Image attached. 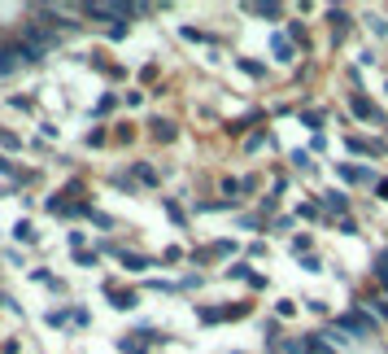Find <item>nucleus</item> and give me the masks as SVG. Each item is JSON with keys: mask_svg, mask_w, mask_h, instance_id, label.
<instances>
[{"mask_svg": "<svg viewBox=\"0 0 388 354\" xmlns=\"http://www.w3.org/2000/svg\"><path fill=\"white\" fill-rule=\"evenodd\" d=\"M26 44H31V48H35V53L44 57V53H53V48H57L61 40L53 36V31H44V26H35V22H31V26H26Z\"/></svg>", "mask_w": 388, "mask_h": 354, "instance_id": "nucleus-1", "label": "nucleus"}, {"mask_svg": "<svg viewBox=\"0 0 388 354\" xmlns=\"http://www.w3.org/2000/svg\"><path fill=\"white\" fill-rule=\"evenodd\" d=\"M270 53H275V61H293V53H297V44L284 36V31H275L270 36Z\"/></svg>", "mask_w": 388, "mask_h": 354, "instance_id": "nucleus-2", "label": "nucleus"}, {"mask_svg": "<svg viewBox=\"0 0 388 354\" xmlns=\"http://www.w3.org/2000/svg\"><path fill=\"white\" fill-rule=\"evenodd\" d=\"M345 328L358 332V337H371V332H375V319H366L362 311H349V315H345Z\"/></svg>", "mask_w": 388, "mask_h": 354, "instance_id": "nucleus-3", "label": "nucleus"}, {"mask_svg": "<svg viewBox=\"0 0 388 354\" xmlns=\"http://www.w3.org/2000/svg\"><path fill=\"white\" fill-rule=\"evenodd\" d=\"M13 240H18V245H35V240H40L35 223H31V219H18V223H13Z\"/></svg>", "mask_w": 388, "mask_h": 354, "instance_id": "nucleus-4", "label": "nucleus"}, {"mask_svg": "<svg viewBox=\"0 0 388 354\" xmlns=\"http://www.w3.org/2000/svg\"><path fill=\"white\" fill-rule=\"evenodd\" d=\"M323 341H328V346H349V341H353V332L345 328V319H341V324H328V332H323Z\"/></svg>", "mask_w": 388, "mask_h": 354, "instance_id": "nucleus-5", "label": "nucleus"}, {"mask_svg": "<svg viewBox=\"0 0 388 354\" xmlns=\"http://www.w3.org/2000/svg\"><path fill=\"white\" fill-rule=\"evenodd\" d=\"M105 288L114 293V307H118V311H131L136 302H140V293H136V288H114V284H105Z\"/></svg>", "mask_w": 388, "mask_h": 354, "instance_id": "nucleus-6", "label": "nucleus"}, {"mask_svg": "<svg viewBox=\"0 0 388 354\" xmlns=\"http://www.w3.org/2000/svg\"><path fill=\"white\" fill-rule=\"evenodd\" d=\"M345 149H353V153H366V157H380V149H384V144H375V140H358V136H345Z\"/></svg>", "mask_w": 388, "mask_h": 354, "instance_id": "nucleus-7", "label": "nucleus"}, {"mask_svg": "<svg viewBox=\"0 0 388 354\" xmlns=\"http://www.w3.org/2000/svg\"><path fill=\"white\" fill-rule=\"evenodd\" d=\"M336 175H341L345 184H366V180H371V171H366V167H345V162L336 167Z\"/></svg>", "mask_w": 388, "mask_h": 354, "instance_id": "nucleus-8", "label": "nucleus"}, {"mask_svg": "<svg viewBox=\"0 0 388 354\" xmlns=\"http://www.w3.org/2000/svg\"><path fill=\"white\" fill-rule=\"evenodd\" d=\"M349 105H353V114H358V118H375V105H371L362 92H349Z\"/></svg>", "mask_w": 388, "mask_h": 354, "instance_id": "nucleus-9", "label": "nucleus"}, {"mask_svg": "<svg viewBox=\"0 0 388 354\" xmlns=\"http://www.w3.org/2000/svg\"><path fill=\"white\" fill-rule=\"evenodd\" d=\"M149 127H153V136H157V140H175V136H179V127L166 123V118H153Z\"/></svg>", "mask_w": 388, "mask_h": 354, "instance_id": "nucleus-10", "label": "nucleus"}, {"mask_svg": "<svg viewBox=\"0 0 388 354\" xmlns=\"http://www.w3.org/2000/svg\"><path fill=\"white\" fill-rule=\"evenodd\" d=\"M301 346H305V354H336L328 341H323V332L318 337H301Z\"/></svg>", "mask_w": 388, "mask_h": 354, "instance_id": "nucleus-11", "label": "nucleus"}, {"mask_svg": "<svg viewBox=\"0 0 388 354\" xmlns=\"http://www.w3.org/2000/svg\"><path fill=\"white\" fill-rule=\"evenodd\" d=\"M362 307H371L380 319H388V298H384V293H366V298H362Z\"/></svg>", "mask_w": 388, "mask_h": 354, "instance_id": "nucleus-12", "label": "nucleus"}, {"mask_svg": "<svg viewBox=\"0 0 388 354\" xmlns=\"http://www.w3.org/2000/svg\"><path fill=\"white\" fill-rule=\"evenodd\" d=\"M122 259V267H131V271H149L153 267V259H144V254H118Z\"/></svg>", "mask_w": 388, "mask_h": 354, "instance_id": "nucleus-13", "label": "nucleus"}, {"mask_svg": "<svg viewBox=\"0 0 388 354\" xmlns=\"http://www.w3.org/2000/svg\"><path fill=\"white\" fill-rule=\"evenodd\" d=\"M245 9H249V13H257V18H275V22L284 18V9H280V5H245Z\"/></svg>", "mask_w": 388, "mask_h": 354, "instance_id": "nucleus-14", "label": "nucleus"}, {"mask_svg": "<svg viewBox=\"0 0 388 354\" xmlns=\"http://www.w3.org/2000/svg\"><path fill=\"white\" fill-rule=\"evenodd\" d=\"M323 206H328V210H349V197L345 192H323Z\"/></svg>", "mask_w": 388, "mask_h": 354, "instance_id": "nucleus-15", "label": "nucleus"}, {"mask_svg": "<svg viewBox=\"0 0 388 354\" xmlns=\"http://www.w3.org/2000/svg\"><path fill=\"white\" fill-rule=\"evenodd\" d=\"M197 319L201 324H223V307H197Z\"/></svg>", "mask_w": 388, "mask_h": 354, "instance_id": "nucleus-16", "label": "nucleus"}, {"mask_svg": "<svg viewBox=\"0 0 388 354\" xmlns=\"http://www.w3.org/2000/svg\"><path fill=\"white\" fill-rule=\"evenodd\" d=\"M375 280L384 284V298H388V249H384L380 259H375Z\"/></svg>", "mask_w": 388, "mask_h": 354, "instance_id": "nucleus-17", "label": "nucleus"}, {"mask_svg": "<svg viewBox=\"0 0 388 354\" xmlns=\"http://www.w3.org/2000/svg\"><path fill=\"white\" fill-rule=\"evenodd\" d=\"M227 276H232V280H249V284H253L257 271H249V263H236V267H227Z\"/></svg>", "mask_w": 388, "mask_h": 354, "instance_id": "nucleus-18", "label": "nucleus"}, {"mask_svg": "<svg viewBox=\"0 0 388 354\" xmlns=\"http://www.w3.org/2000/svg\"><path fill=\"white\" fill-rule=\"evenodd\" d=\"M253 307H249V302H236V307H223V319H245Z\"/></svg>", "mask_w": 388, "mask_h": 354, "instance_id": "nucleus-19", "label": "nucleus"}, {"mask_svg": "<svg viewBox=\"0 0 388 354\" xmlns=\"http://www.w3.org/2000/svg\"><path fill=\"white\" fill-rule=\"evenodd\" d=\"M240 70H245V75H253V79H262V75H266V66H262V61H249V57H240Z\"/></svg>", "mask_w": 388, "mask_h": 354, "instance_id": "nucleus-20", "label": "nucleus"}, {"mask_svg": "<svg viewBox=\"0 0 388 354\" xmlns=\"http://www.w3.org/2000/svg\"><path fill=\"white\" fill-rule=\"evenodd\" d=\"M13 70H18V61L9 57V48H0V79H5V75H13Z\"/></svg>", "mask_w": 388, "mask_h": 354, "instance_id": "nucleus-21", "label": "nucleus"}, {"mask_svg": "<svg viewBox=\"0 0 388 354\" xmlns=\"http://www.w3.org/2000/svg\"><path fill=\"white\" fill-rule=\"evenodd\" d=\"M301 123H305V127H314V132H318V127H323V114H318V109H301Z\"/></svg>", "mask_w": 388, "mask_h": 354, "instance_id": "nucleus-22", "label": "nucleus"}, {"mask_svg": "<svg viewBox=\"0 0 388 354\" xmlns=\"http://www.w3.org/2000/svg\"><path fill=\"white\" fill-rule=\"evenodd\" d=\"M88 219L96 223V228H114V219H109V215H101V210H92V206H88Z\"/></svg>", "mask_w": 388, "mask_h": 354, "instance_id": "nucleus-23", "label": "nucleus"}, {"mask_svg": "<svg viewBox=\"0 0 388 354\" xmlns=\"http://www.w3.org/2000/svg\"><path fill=\"white\" fill-rule=\"evenodd\" d=\"M136 180L140 184H157V171L153 167H136Z\"/></svg>", "mask_w": 388, "mask_h": 354, "instance_id": "nucleus-24", "label": "nucleus"}, {"mask_svg": "<svg viewBox=\"0 0 388 354\" xmlns=\"http://www.w3.org/2000/svg\"><path fill=\"white\" fill-rule=\"evenodd\" d=\"M318 210H323L318 201H301V210H297V215H301V219H318Z\"/></svg>", "mask_w": 388, "mask_h": 354, "instance_id": "nucleus-25", "label": "nucleus"}, {"mask_svg": "<svg viewBox=\"0 0 388 354\" xmlns=\"http://www.w3.org/2000/svg\"><path fill=\"white\" fill-rule=\"evenodd\" d=\"M293 167H301V171H314V162H310V153H305V149H297V153H293Z\"/></svg>", "mask_w": 388, "mask_h": 354, "instance_id": "nucleus-26", "label": "nucleus"}, {"mask_svg": "<svg viewBox=\"0 0 388 354\" xmlns=\"http://www.w3.org/2000/svg\"><path fill=\"white\" fill-rule=\"evenodd\" d=\"M366 26H371V31H375V36H388V18H384V13H375V18H371Z\"/></svg>", "mask_w": 388, "mask_h": 354, "instance_id": "nucleus-27", "label": "nucleus"}, {"mask_svg": "<svg viewBox=\"0 0 388 354\" xmlns=\"http://www.w3.org/2000/svg\"><path fill=\"white\" fill-rule=\"evenodd\" d=\"M328 18L341 26V31H349V13H341V9H328Z\"/></svg>", "mask_w": 388, "mask_h": 354, "instance_id": "nucleus-28", "label": "nucleus"}, {"mask_svg": "<svg viewBox=\"0 0 388 354\" xmlns=\"http://www.w3.org/2000/svg\"><path fill=\"white\" fill-rule=\"evenodd\" d=\"M114 105H118V96H101V101H96V114H109Z\"/></svg>", "mask_w": 388, "mask_h": 354, "instance_id": "nucleus-29", "label": "nucleus"}, {"mask_svg": "<svg viewBox=\"0 0 388 354\" xmlns=\"http://www.w3.org/2000/svg\"><path fill=\"white\" fill-rule=\"evenodd\" d=\"M184 40H192V44H201V40H205V31H201V26H184Z\"/></svg>", "mask_w": 388, "mask_h": 354, "instance_id": "nucleus-30", "label": "nucleus"}, {"mask_svg": "<svg viewBox=\"0 0 388 354\" xmlns=\"http://www.w3.org/2000/svg\"><path fill=\"white\" fill-rule=\"evenodd\" d=\"M166 215H170V219H175V223H184V219H188V215H184V210H179V206H175V201H170V197H166Z\"/></svg>", "mask_w": 388, "mask_h": 354, "instance_id": "nucleus-31", "label": "nucleus"}, {"mask_svg": "<svg viewBox=\"0 0 388 354\" xmlns=\"http://www.w3.org/2000/svg\"><path fill=\"white\" fill-rule=\"evenodd\" d=\"M280 354H305V346H301V341H284Z\"/></svg>", "mask_w": 388, "mask_h": 354, "instance_id": "nucleus-32", "label": "nucleus"}, {"mask_svg": "<svg viewBox=\"0 0 388 354\" xmlns=\"http://www.w3.org/2000/svg\"><path fill=\"white\" fill-rule=\"evenodd\" d=\"M310 245H314L310 236H293V249H297V254H305V249H310Z\"/></svg>", "mask_w": 388, "mask_h": 354, "instance_id": "nucleus-33", "label": "nucleus"}, {"mask_svg": "<svg viewBox=\"0 0 388 354\" xmlns=\"http://www.w3.org/2000/svg\"><path fill=\"white\" fill-rule=\"evenodd\" d=\"M245 144H249V149H262V144H266V132H253V136H249Z\"/></svg>", "mask_w": 388, "mask_h": 354, "instance_id": "nucleus-34", "label": "nucleus"}, {"mask_svg": "<svg viewBox=\"0 0 388 354\" xmlns=\"http://www.w3.org/2000/svg\"><path fill=\"white\" fill-rule=\"evenodd\" d=\"M0 175H13V162H9L5 153H0Z\"/></svg>", "mask_w": 388, "mask_h": 354, "instance_id": "nucleus-35", "label": "nucleus"}, {"mask_svg": "<svg viewBox=\"0 0 388 354\" xmlns=\"http://www.w3.org/2000/svg\"><path fill=\"white\" fill-rule=\"evenodd\" d=\"M380 197H384V201H388V180H380Z\"/></svg>", "mask_w": 388, "mask_h": 354, "instance_id": "nucleus-36", "label": "nucleus"}, {"mask_svg": "<svg viewBox=\"0 0 388 354\" xmlns=\"http://www.w3.org/2000/svg\"><path fill=\"white\" fill-rule=\"evenodd\" d=\"M136 354H144V350H136Z\"/></svg>", "mask_w": 388, "mask_h": 354, "instance_id": "nucleus-37", "label": "nucleus"}]
</instances>
